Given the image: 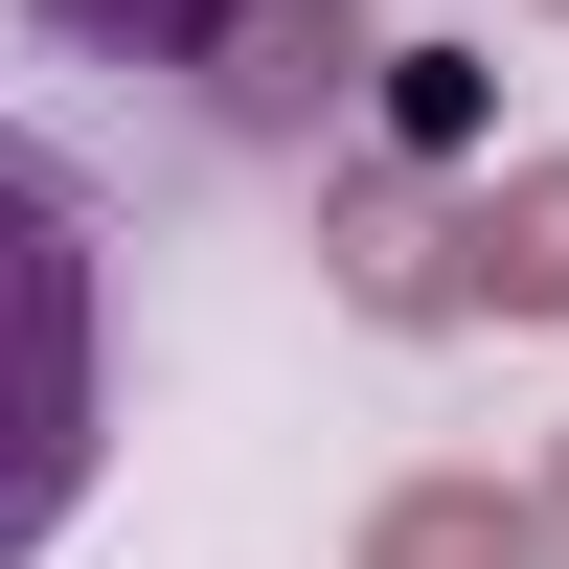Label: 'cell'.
<instances>
[{
	"mask_svg": "<svg viewBox=\"0 0 569 569\" xmlns=\"http://www.w3.org/2000/svg\"><path fill=\"white\" fill-rule=\"evenodd\" d=\"M91 433H114V228H91V182L0 114V569L69 547Z\"/></svg>",
	"mask_w": 569,
	"mask_h": 569,
	"instance_id": "obj_1",
	"label": "cell"
},
{
	"mask_svg": "<svg viewBox=\"0 0 569 569\" xmlns=\"http://www.w3.org/2000/svg\"><path fill=\"white\" fill-rule=\"evenodd\" d=\"M456 182H479V160H456ZM456 182H433V160H365L342 206H319L342 319H388V342H456V319H479V297H456Z\"/></svg>",
	"mask_w": 569,
	"mask_h": 569,
	"instance_id": "obj_2",
	"label": "cell"
},
{
	"mask_svg": "<svg viewBox=\"0 0 569 569\" xmlns=\"http://www.w3.org/2000/svg\"><path fill=\"white\" fill-rule=\"evenodd\" d=\"M342 91H365V0H228V46H206L228 137H319Z\"/></svg>",
	"mask_w": 569,
	"mask_h": 569,
	"instance_id": "obj_3",
	"label": "cell"
},
{
	"mask_svg": "<svg viewBox=\"0 0 569 569\" xmlns=\"http://www.w3.org/2000/svg\"><path fill=\"white\" fill-rule=\"evenodd\" d=\"M456 297H479V319H525V342L569 319V137H525V160H479V182H456Z\"/></svg>",
	"mask_w": 569,
	"mask_h": 569,
	"instance_id": "obj_4",
	"label": "cell"
},
{
	"mask_svg": "<svg viewBox=\"0 0 569 569\" xmlns=\"http://www.w3.org/2000/svg\"><path fill=\"white\" fill-rule=\"evenodd\" d=\"M342 569H547V547H525V479H479V456H456V479H388V501H365Z\"/></svg>",
	"mask_w": 569,
	"mask_h": 569,
	"instance_id": "obj_5",
	"label": "cell"
},
{
	"mask_svg": "<svg viewBox=\"0 0 569 569\" xmlns=\"http://www.w3.org/2000/svg\"><path fill=\"white\" fill-rule=\"evenodd\" d=\"M46 46H91V69H206L228 46V0H23Z\"/></svg>",
	"mask_w": 569,
	"mask_h": 569,
	"instance_id": "obj_6",
	"label": "cell"
},
{
	"mask_svg": "<svg viewBox=\"0 0 569 569\" xmlns=\"http://www.w3.org/2000/svg\"><path fill=\"white\" fill-rule=\"evenodd\" d=\"M365 91H388V160H479V69L456 46H365Z\"/></svg>",
	"mask_w": 569,
	"mask_h": 569,
	"instance_id": "obj_7",
	"label": "cell"
},
{
	"mask_svg": "<svg viewBox=\"0 0 569 569\" xmlns=\"http://www.w3.org/2000/svg\"><path fill=\"white\" fill-rule=\"evenodd\" d=\"M525 547H547V569H569V433H547V456H525Z\"/></svg>",
	"mask_w": 569,
	"mask_h": 569,
	"instance_id": "obj_8",
	"label": "cell"
},
{
	"mask_svg": "<svg viewBox=\"0 0 569 569\" xmlns=\"http://www.w3.org/2000/svg\"><path fill=\"white\" fill-rule=\"evenodd\" d=\"M525 23H569V0H525Z\"/></svg>",
	"mask_w": 569,
	"mask_h": 569,
	"instance_id": "obj_9",
	"label": "cell"
}]
</instances>
